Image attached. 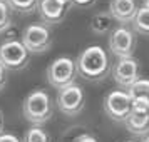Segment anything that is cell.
Returning <instances> with one entry per match:
<instances>
[{
    "label": "cell",
    "instance_id": "19",
    "mask_svg": "<svg viewBox=\"0 0 149 142\" xmlns=\"http://www.w3.org/2000/svg\"><path fill=\"white\" fill-rule=\"evenodd\" d=\"M7 69L3 65H0V90H3V87L7 85V80H8V75H7Z\"/></svg>",
    "mask_w": 149,
    "mask_h": 142
},
{
    "label": "cell",
    "instance_id": "24",
    "mask_svg": "<svg viewBox=\"0 0 149 142\" xmlns=\"http://www.w3.org/2000/svg\"><path fill=\"white\" fill-rule=\"evenodd\" d=\"M142 142H149V132H146V134L142 135Z\"/></svg>",
    "mask_w": 149,
    "mask_h": 142
},
{
    "label": "cell",
    "instance_id": "11",
    "mask_svg": "<svg viewBox=\"0 0 149 142\" xmlns=\"http://www.w3.org/2000/svg\"><path fill=\"white\" fill-rule=\"evenodd\" d=\"M122 124L126 125L129 134L136 135V137H142L146 132H149V109L132 105L129 115Z\"/></svg>",
    "mask_w": 149,
    "mask_h": 142
},
{
    "label": "cell",
    "instance_id": "25",
    "mask_svg": "<svg viewBox=\"0 0 149 142\" xmlns=\"http://www.w3.org/2000/svg\"><path fill=\"white\" fill-rule=\"evenodd\" d=\"M144 5H146V7H149V0H144Z\"/></svg>",
    "mask_w": 149,
    "mask_h": 142
},
{
    "label": "cell",
    "instance_id": "10",
    "mask_svg": "<svg viewBox=\"0 0 149 142\" xmlns=\"http://www.w3.org/2000/svg\"><path fill=\"white\" fill-rule=\"evenodd\" d=\"M72 0H39V15L45 25H55L64 20L67 10L72 7Z\"/></svg>",
    "mask_w": 149,
    "mask_h": 142
},
{
    "label": "cell",
    "instance_id": "17",
    "mask_svg": "<svg viewBox=\"0 0 149 142\" xmlns=\"http://www.w3.org/2000/svg\"><path fill=\"white\" fill-rule=\"evenodd\" d=\"M22 142H50V135L45 129H42V125H32L25 130Z\"/></svg>",
    "mask_w": 149,
    "mask_h": 142
},
{
    "label": "cell",
    "instance_id": "26",
    "mask_svg": "<svg viewBox=\"0 0 149 142\" xmlns=\"http://www.w3.org/2000/svg\"><path fill=\"white\" fill-rule=\"evenodd\" d=\"M126 142H137V141H126Z\"/></svg>",
    "mask_w": 149,
    "mask_h": 142
},
{
    "label": "cell",
    "instance_id": "23",
    "mask_svg": "<svg viewBox=\"0 0 149 142\" xmlns=\"http://www.w3.org/2000/svg\"><path fill=\"white\" fill-rule=\"evenodd\" d=\"M3 125H5V122H3V112L0 110V134L3 132Z\"/></svg>",
    "mask_w": 149,
    "mask_h": 142
},
{
    "label": "cell",
    "instance_id": "21",
    "mask_svg": "<svg viewBox=\"0 0 149 142\" xmlns=\"http://www.w3.org/2000/svg\"><path fill=\"white\" fill-rule=\"evenodd\" d=\"M74 142H99L97 139H95L94 135H91V134H81L79 137H75Z\"/></svg>",
    "mask_w": 149,
    "mask_h": 142
},
{
    "label": "cell",
    "instance_id": "14",
    "mask_svg": "<svg viewBox=\"0 0 149 142\" xmlns=\"http://www.w3.org/2000/svg\"><path fill=\"white\" fill-rule=\"evenodd\" d=\"M112 25H114V19L109 14V10L107 12H99L91 20V32L95 35H106L112 30Z\"/></svg>",
    "mask_w": 149,
    "mask_h": 142
},
{
    "label": "cell",
    "instance_id": "3",
    "mask_svg": "<svg viewBox=\"0 0 149 142\" xmlns=\"http://www.w3.org/2000/svg\"><path fill=\"white\" fill-rule=\"evenodd\" d=\"M45 77H47L49 85L57 89V90L69 85V84H74L75 79H77L75 60L67 57V55L57 57L55 60L49 64L47 70H45Z\"/></svg>",
    "mask_w": 149,
    "mask_h": 142
},
{
    "label": "cell",
    "instance_id": "18",
    "mask_svg": "<svg viewBox=\"0 0 149 142\" xmlns=\"http://www.w3.org/2000/svg\"><path fill=\"white\" fill-rule=\"evenodd\" d=\"M12 27V10L5 0H0V34H5Z\"/></svg>",
    "mask_w": 149,
    "mask_h": 142
},
{
    "label": "cell",
    "instance_id": "12",
    "mask_svg": "<svg viewBox=\"0 0 149 142\" xmlns=\"http://www.w3.org/2000/svg\"><path fill=\"white\" fill-rule=\"evenodd\" d=\"M137 8L139 7H137L136 0H111L109 2V14L121 25H126V24L132 22Z\"/></svg>",
    "mask_w": 149,
    "mask_h": 142
},
{
    "label": "cell",
    "instance_id": "22",
    "mask_svg": "<svg viewBox=\"0 0 149 142\" xmlns=\"http://www.w3.org/2000/svg\"><path fill=\"white\" fill-rule=\"evenodd\" d=\"M94 0H72V3L74 5H81V7H87V5H91Z\"/></svg>",
    "mask_w": 149,
    "mask_h": 142
},
{
    "label": "cell",
    "instance_id": "9",
    "mask_svg": "<svg viewBox=\"0 0 149 142\" xmlns=\"http://www.w3.org/2000/svg\"><path fill=\"white\" fill-rule=\"evenodd\" d=\"M111 74L119 87L129 89L139 79V64L134 57H122L112 65Z\"/></svg>",
    "mask_w": 149,
    "mask_h": 142
},
{
    "label": "cell",
    "instance_id": "6",
    "mask_svg": "<svg viewBox=\"0 0 149 142\" xmlns=\"http://www.w3.org/2000/svg\"><path fill=\"white\" fill-rule=\"evenodd\" d=\"M0 65L10 72L22 70L29 65V52L20 40L8 39L0 44Z\"/></svg>",
    "mask_w": 149,
    "mask_h": 142
},
{
    "label": "cell",
    "instance_id": "8",
    "mask_svg": "<svg viewBox=\"0 0 149 142\" xmlns=\"http://www.w3.org/2000/svg\"><path fill=\"white\" fill-rule=\"evenodd\" d=\"M132 109V99L127 90H112L104 97V112L111 121L124 122Z\"/></svg>",
    "mask_w": 149,
    "mask_h": 142
},
{
    "label": "cell",
    "instance_id": "20",
    "mask_svg": "<svg viewBox=\"0 0 149 142\" xmlns=\"http://www.w3.org/2000/svg\"><path fill=\"white\" fill-rule=\"evenodd\" d=\"M0 142H22L17 135L14 134H7V132H2L0 134Z\"/></svg>",
    "mask_w": 149,
    "mask_h": 142
},
{
    "label": "cell",
    "instance_id": "4",
    "mask_svg": "<svg viewBox=\"0 0 149 142\" xmlns=\"http://www.w3.org/2000/svg\"><path fill=\"white\" fill-rule=\"evenodd\" d=\"M55 104H57V109L64 115L75 117V115H79L84 110V105H86L84 90L75 82L74 84H69L65 87L59 89L57 97H55Z\"/></svg>",
    "mask_w": 149,
    "mask_h": 142
},
{
    "label": "cell",
    "instance_id": "16",
    "mask_svg": "<svg viewBox=\"0 0 149 142\" xmlns=\"http://www.w3.org/2000/svg\"><path fill=\"white\" fill-rule=\"evenodd\" d=\"M5 2L12 12L22 15L32 14L34 10H37V5H39V0H5Z\"/></svg>",
    "mask_w": 149,
    "mask_h": 142
},
{
    "label": "cell",
    "instance_id": "7",
    "mask_svg": "<svg viewBox=\"0 0 149 142\" xmlns=\"http://www.w3.org/2000/svg\"><path fill=\"white\" fill-rule=\"evenodd\" d=\"M109 50L117 59L132 57L136 50V35L134 30L119 25L109 32Z\"/></svg>",
    "mask_w": 149,
    "mask_h": 142
},
{
    "label": "cell",
    "instance_id": "15",
    "mask_svg": "<svg viewBox=\"0 0 149 142\" xmlns=\"http://www.w3.org/2000/svg\"><path fill=\"white\" fill-rule=\"evenodd\" d=\"M131 24H132V28H134L136 34L149 37V7L142 5L141 8H137Z\"/></svg>",
    "mask_w": 149,
    "mask_h": 142
},
{
    "label": "cell",
    "instance_id": "5",
    "mask_svg": "<svg viewBox=\"0 0 149 142\" xmlns=\"http://www.w3.org/2000/svg\"><path fill=\"white\" fill-rule=\"evenodd\" d=\"M20 42L29 54H44L52 45V34L45 24H30L22 30Z\"/></svg>",
    "mask_w": 149,
    "mask_h": 142
},
{
    "label": "cell",
    "instance_id": "2",
    "mask_svg": "<svg viewBox=\"0 0 149 142\" xmlns=\"http://www.w3.org/2000/svg\"><path fill=\"white\" fill-rule=\"evenodd\" d=\"M22 114L32 125H44L54 115V102L45 90L37 89L24 99Z\"/></svg>",
    "mask_w": 149,
    "mask_h": 142
},
{
    "label": "cell",
    "instance_id": "13",
    "mask_svg": "<svg viewBox=\"0 0 149 142\" xmlns=\"http://www.w3.org/2000/svg\"><path fill=\"white\" fill-rule=\"evenodd\" d=\"M127 94L132 99V105L149 109V80L148 79H137L127 89Z\"/></svg>",
    "mask_w": 149,
    "mask_h": 142
},
{
    "label": "cell",
    "instance_id": "1",
    "mask_svg": "<svg viewBox=\"0 0 149 142\" xmlns=\"http://www.w3.org/2000/svg\"><path fill=\"white\" fill-rule=\"evenodd\" d=\"M77 75L87 82H101L111 74V60L101 45H91L82 50L75 59Z\"/></svg>",
    "mask_w": 149,
    "mask_h": 142
}]
</instances>
